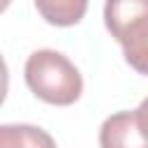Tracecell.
<instances>
[{"instance_id":"6da1fadb","label":"cell","mask_w":148,"mask_h":148,"mask_svg":"<svg viewBox=\"0 0 148 148\" xmlns=\"http://www.w3.org/2000/svg\"><path fill=\"white\" fill-rule=\"evenodd\" d=\"M23 74H25L28 88L42 102H49L56 106H69L81 97L83 79L76 65L67 56L53 49H39L30 53L25 60Z\"/></svg>"},{"instance_id":"7a4b0ae2","label":"cell","mask_w":148,"mask_h":148,"mask_svg":"<svg viewBox=\"0 0 148 148\" xmlns=\"http://www.w3.org/2000/svg\"><path fill=\"white\" fill-rule=\"evenodd\" d=\"M99 148H148V136L139 127L136 109L118 111L102 123Z\"/></svg>"},{"instance_id":"3957f363","label":"cell","mask_w":148,"mask_h":148,"mask_svg":"<svg viewBox=\"0 0 148 148\" xmlns=\"http://www.w3.org/2000/svg\"><path fill=\"white\" fill-rule=\"evenodd\" d=\"M143 16H148V0H106L104 5V23L116 42L134 21Z\"/></svg>"},{"instance_id":"277c9868","label":"cell","mask_w":148,"mask_h":148,"mask_svg":"<svg viewBox=\"0 0 148 148\" xmlns=\"http://www.w3.org/2000/svg\"><path fill=\"white\" fill-rule=\"evenodd\" d=\"M118 44L123 46L125 60L132 69H136L139 74L148 76V16L134 21L123 37L118 39Z\"/></svg>"},{"instance_id":"5b68a950","label":"cell","mask_w":148,"mask_h":148,"mask_svg":"<svg viewBox=\"0 0 148 148\" xmlns=\"http://www.w3.org/2000/svg\"><path fill=\"white\" fill-rule=\"evenodd\" d=\"M0 148H56L49 132L35 125H2Z\"/></svg>"},{"instance_id":"8992f818","label":"cell","mask_w":148,"mask_h":148,"mask_svg":"<svg viewBox=\"0 0 148 148\" xmlns=\"http://www.w3.org/2000/svg\"><path fill=\"white\" fill-rule=\"evenodd\" d=\"M37 12L42 14L44 21H49L51 25H76L86 9H88V0H35Z\"/></svg>"},{"instance_id":"52a82bcc","label":"cell","mask_w":148,"mask_h":148,"mask_svg":"<svg viewBox=\"0 0 148 148\" xmlns=\"http://www.w3.org/2000/svg\"><path fill=\"white\" fill-rule=\"evenodd\" d=\"M136 118H139V127H141V132L148 136V97L139 104V109H136Z\"/></svg>"}]
</instances>
